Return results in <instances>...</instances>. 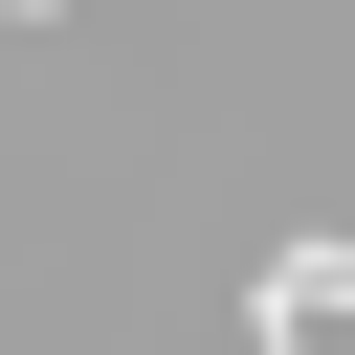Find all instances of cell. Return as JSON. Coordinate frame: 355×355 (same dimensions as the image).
<instances>
[{
    "label": "cell",
    "instance_id": "1",
    "mask_svg": "<svg viewBox=\"0 0 355 355\" xmlns=\"http://www.w3.org/2000/svg\"><path fill=\"white\" fill-rule=\"evenodd\" d=\"M244 333L266 355H311V333H355V244L311 222V244H266V288H244Z\"/></svg>",
    "mask_w": 355,
    "mask_h": 355
}]
</instances>
